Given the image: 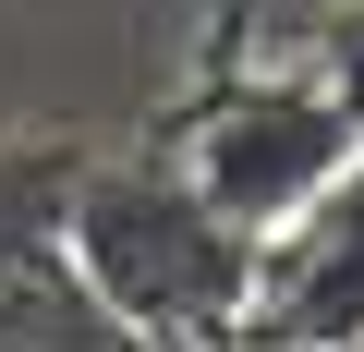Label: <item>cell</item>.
I'll use <instances>...</instances> for the list:
<instances>
[{
    "label": "cell",
    "instance_id": "cell-1",
    "mask_svg": "<svg viewBox=\"0 0 364 352\" xmlns=\"http://www.w3.org/2000/svg\"><path fill=\"white\" fill-rule=\"evenodd\" d=\"M61 255L134 340H243L255 304V231L182 170L158 134L85 146L61 195Z\"/></svg>",
    "mask_w": 364,
    "mask_h": 352
},
{
    "label": "cell",
    "instance_id": "cell-2",
    "mask_svg": "<svg viewBox=\"0 0 364 352\" xmlns=\"http://www.w3.org/2000/svg\"><path fill=\"white\" fill-rule=\"evenodd\" d=\"M243 37H255V0H219V25H207L195 73H182V97H170L146 134L267 243L279 219H304L340 170L364 158V134H352L340 85L316 73V49H304V61H255Z\"/></svg>",
    "mask_w": 364,
    "mask_h": 352
},
{
    "label": "cell",
    "instance_id": "cell-3",
    "mask_svg": "<svg viewBox=\"0 0 364 352\" xmlns=\"http://www.w3.org/2000/svg\"><path fill=\"white\" fill-rule=\"evenodd\" d=\"M243 340H364V158L255 243Z\"/></svg>",
    "mask_w": 364,
    "mask_h": 352
},
{
    "label": "cell",
    "instance_id": "cell-4",
    "mask_svg": "<svg viewBox=\"0 0 364 352\" xmlns=\"http://www.w3.org/2000/svg\"><path fill=\"white\" fill-rule=\"evenodd\" d=\"M316 73L340 85L352 134H364V0H328V25H316Z\"/></svg>",
    "mask_w": 364,
    "mask_h": 352
}]
</instances>
